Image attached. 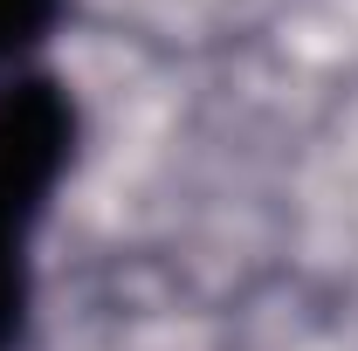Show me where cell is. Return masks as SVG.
<instances>
[{
    "instance_id": "7a4b0ae2",
    "label": "cell",
    "mask_w": 358,
    "mask_h": 351,
    "mask_svg": "<svg viewBox=\"0 0 358 351\" xmlns=\"http://www.w3.org/2000/svg\"><path fill=\"white\" fill-rule=\"evenodd\" d=\"M69 21V0H0V76L14 69H35L55 35Z\"/></svg>"
},
{
    "instance_id": "6da1fadb",
    "label": "cell",
    "mask_w": 358,
    "mask_h": 351,
    "mask_svg": "<svg viewBox=\"0 0 358 351\" xmlns=\"http://www.w3.org/2000/svg\"><path fill=\"white\" fill-rule=\"evenodd\" d=\"M83 159V103L55 69L0 76V351L28 345L35 324V241L62 179Z\"/></svg>"
}]
</instances>
